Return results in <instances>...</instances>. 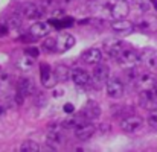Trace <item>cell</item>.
<instances>
[{"label": "cell", "mask_w": 157, "mask_h": 152, "mask_svg": "<svg viewBox=\"0 0 157 152\" xmlns=\"http://www.w3.org/2000/svg\"><path fill=\"white\" fill-rule=\"evenodd\" d=\"M75 46V37L67 34V32H61L56 35V53H64L69 49H72Z\"/></svg>", "instance_id": "9"}, {"label": "cell", "mask_w": 157, "mask_h": 152, "mask_svg": "<svg viewBox=\"0 0 157 152\" xmlns=\"http://www.w3.org/2000/svg\"><path fill=\"white\" fill-rule=\"evenodd\" d=\"M157 84L156 76L153 73H139L137 81H136V87L142 91V90H151L154 88Z\"/></svg>", "instance_id": "14"}, {"label": "cell", "mask_w": 157, "mask_h": 152, "mask_svg": "<svg viewBox=\"0 0 157 152\" xmlns=\"http://www.w3.org/2000/svg\"><path fill=\"white\" fill-rule=\"evenodd\" d=\"M40 75H41V84L46 87V88H52L55 87L59 81L56 78V73L52 72V69L49 67V64L43 62L40 64Z\"/></svg>", "instance_id": "7"}, {"label": "cell", "mask_w": 157, "mask_h": 152, "mask_svg": "<svg viewBox=\"0 0 157 152\" xmlns=\"http://www.w3.org/2000/svg\"><path fill=\"white\" fill-rule=\"evenodd\" d=\"M8 26H9V29H20L21 28V17H18V15L9 17Z\"/></svg>", "instance_id": "27"}, {"label": "cell", "mask_w": 157, "mask_h": 152, "mask_svg": "<svg viewBox=\"0 0 157 152\" xmlns=\"http://www.w3.org/2000/svg\"><path fill=\"white\" fill-rule=\"evenodd\" d=\"M81 113L86 116L87 120L93 122V120H96V119L101 116V106H99L95 101H89L86 105H84V108L81 109Z\"/></svg>", "instance_id": "18"}, {"label": "cell", "mask_w": 157, "mask_h": 152, "mask_svg": "<svg viewBox=\"0 0 157 152\" xmlns=\"http://www.w3.org/2000/svg\"><path fill=\"white\" fill-rule=\"evenodd\" d=\"M51 26H52L51 23L38 20V21H35V23L29 28L28 32H29L35 40H38V38H44V37L49 35V32H51Z\"/></svg>", "instance_id": "12"}, {"label": "cell", "mask_w": 157, "mask_h": 152, "mask_svg": "<svg viewBox=\"0 0 157 152\" xmlns=\"http://www.w3.org/2000/svg\"><path fill=\"white\" fill-rule=\"evenodd\" d=\"M84 122H87V119H86V116L82 114V113H79V114H70L61 125L66 128V129H70V128H73V129H76L79 125H82Z\"/></svg>", "instance_id": "19"}, {"label": "cell", "mask_w": 157, "mask_h": 152, "mask_svg": "<svg viewBox=\"0 0 157 152\" xmlns=\"http://www.w3.org/2000/svg\"><path fill=\"white\" fill-rule=\"evenodd\" d=\"M81 59L86 64L96 65L98 62H102V50L96 49V47H90V49H87V50H84L81 53Z\"/></svg>", "instance_id": "15"}, {"label": "cell", "mask_w": 157, "mask_h": 152, "mask_svg": "<svg viewBox=\"0 0 157 152\" xmlns=\"http://www.w3.org/2000/svg\"><path fill=\"white\" fill-rule=\"evenodd\" d=\"M43 47L48 52H55V49H56V37H48L43 41Z\"/></svg>", "instance_id": "26"}, {"label": "cell", "mask_w": 157, "mask_h": 152, "mask_svg": "<svg viewBox=\"0 0 157 152\" xmlns=\"http://www.w3.org/2000/svg\"><path fill=\"white\" fill-rule=\"evenodd\" d=\"M9 26H6V24H2L0 23V37H6L8 35V32H9V29H8Z\"/></svg>", "instance_id": "31"}, {"label": "cell", "mask_w": 157, "mask_h": 152, "mask_svg": "<svg viewBox=\"0 0 157 152\" xmlns=\"http://www.w3.org/2000/svg\"><path fill=\"white\" fill-rule=\"evenodd\" d=\"M37 3L48 12V11H53L58 5V0H37Z\"/></svg>", "instance_id": "25"}, {"label": "cell", "mask_w": 157, "mask_h": 152, "mask_svg": "<svg viewBox=\"0 0 157 152\" xmlns=\"http://www.w3.org/2000/svg\"><path fill=\"white\" fill-rule=\"evenodd\" d=\"M46 11L38 5V3H25L21 6V17L28 20H40Z\"/></svg>", "instance_id": "4"}, {"label": "cell", "mask_w": 157, "mask_h": 152, "mask_svg": "<svg viewBox=\"0 0 157 152\" xmlns=\"http://www.w3.org/2000/svg\"><path fill=\"white\" fill-rule=\"evenodd\" d=\"M147 123H148V126H150V128L157 129V109L150 111V114H148V119H147Z\"/></svg>", "instance_id": "28"}, {"label": "cell", "mask_w": 157, "mask_h": 152, "mask_svg": "<svg viewBox=\"0 0 157 152\" xmlns=\"http://www.w3.org/2000/svg\"><path fill=\"white\" fill-rule=\"evenodd\" d=\"M17 65H18V69H21V70H29V69H32V65H34V58L29 56V55H26V56L17 59Z\"/></svg>", "instance_id": "23"}, {"label": "cell", "mask_w": 157, "mask_h": 152, "mask_svg": "<svg viewBox=\"0 0 157 152\" xmlns=\"http://www.w3.org/2000/svg\"><path fill=\"white\" fill-rule=\"evenodd\" d=\"M95 132H96V126L90 120H87V122H84L82 125H79L75 129V137L78 140H81V142H86V140L92 139L95 135Z\"/></svg>", "instance_id": "11"}, {"label": "cell", "mask_w": 157, "mask_h": 152, "mask_svg": "<svg viewBox=\"0 0 157 152\" xmlns=\"http://www.w3.org/2000/svg\"><path fill=\"white\" fill-rule=\"evenodd\" d=\"M140 62L148 69H157V50L154 49H144L140 52Z\"/></svg>", "instance_id": "17"}, {"label": "cell", "mask_w": 157, "mask_h": 152, "mask_svg": "<svg viewBox=\"0 0 157 152\" xmlns=\"http://www.w3.org/2000/svg\"><path fill=\"white\" fill-rule=\"evenodd\" d=\"M139 103L142 108L148 109V111H153L157 109V95L154 91V88L151 90H142L140 95H139Z\"/></svg>", "instance_id": "8"}, {"label": "cell", "mask_w": 157, "mask_h": 152, "mask_svg": "<svg viewBox=\"0 0 157 152\" xmlns=\"http://www.w3.org/2000/svg\"><path fill=\"white\" fill-rule=\"evenodd\" d=\"M3 114H5V106L0 103V116H3Z\"/></svg>", "instance_id": "33"}, {"label": "cell", "mask_w": 157, "mask_h": 152, "mask_svg": "<svg viewBox=\"0 0 157 152\" xmlns=\"http://www.w3.org/2000/svg\"><path fill=\"white\" fill-rule=\"evenodd\" d=\"M64 113H66V114H72V113H75L73 105H72V103H66V105H64Z\"/></svg>", "instance_id": "32"}, {"label": "cell", "mask_w": 157, "mask_h": 152, "mask_svg": "<svg viewBox=\"0 0 157 152\" xmlns=\"http://www.w3.org/2000/svg\"><path fill=\"white\" fill-rule=\"evenodd\" d=\"M136 29H139L140 32L145 34H153L157 31V18L154 15H145L140 17L136 23Z\"/></svg>", "instance_id": "10"}, {"label": "cell", "mask_w": 157, "mask_h": 152, "mask_svg": "<svg viewBox=\"0 0 157 152\" xmlns=\"http://www.w3.org/2000/svg\"><path fill=\"white\" fill-rule=\"evenodd\" d=\"M20 151L21 152H38L40 151V145L35 143L34 140H26V142L21 143Z\"/></svg>", "instance_id": "24"}, {"label": "cell", "mask_w": 157, "mask_h": 152, "mask_svg": "<svg viewBox=\"0 0 157 152\" xmlns=\"http://www.w3.org/2000/svg\"><path fill=\"white\" fill-rule=\"evenodd\" d=\"M108 12L113 18H125L130 12V6L125 0H113L108 3Z\"/></svg>", "instance_id": "6"}, {"label": "cell", "mask_w": 157, "mask_h": 152, "mask_svg": "<svg viewBox=\"0 0 157 152\" xmlns=\"http://www.w3.org/2000/svg\"><path fill=\"white\" fill-rule=\"evenodd\" d=\"M124 49H125V44L119 40H113V41L105 43V50L111 58H117L124 52Z\"/></svg>", "instance_id": "20"}, {"label": "cell", "mask_w": 157, "mask_h": 152, "mask_svg": "<svg viewBox=\"0 0 157 152\" xmlns=\"http://www.w3.org/2000/svg\"><path fill=\"white\" fill-rule=\"evenodd\" d=\"M108 78H110L108 65H105L102 62H98L95 70H93V81H95V84L96 85H102V84H105L108 81Z\"/></svg>", "instance_id": "16"}, {"label": "cell", "mask_w": 157, "mask_h": 152, "mask_svg": "<svg viewBox=\"0 0 157 152\" xmlns=\"http://www.w3.org/2000/svg\"><path fill=\"white\" fill-rule=\"evenodd\" d=\"M137 6L142 12H150L151 11V0H137Z\"/></svg>", "instance_id": "29"}, {"label": "cell", "mask_w": 157, "mask_h": 152, "mask_svg": "<svg viewBox=\"0 0 157 152\" xmlns=\"http://www.w3.org/2000/svg\"><path fill=\"white\" fill-rule=\"evenodd\" d=\"M110 28H111V31H113L114 34H117V35H130V34L134 31L136 24L131 23V21L127 20V18H114V20L111 21Z\"/></svg>", "instance_id": "5"}, {"label": "cell", "mask_w": 157, "mask_h": 152, "mask_svg": "<svg viewBox=\"0 0 157 152\" xmlns=\"http://www.w3.org/2000/svg\"><path fill=\"white\" fill-rule=\"evenodd\" d=\"M25 53L29 55V56H32V58H37L40 52H38V49H35V47H28V49L25 50Z\"/></svg>", "instance_id": "30"}, {"label": "cell", "mask_w": 157, "mask_h": 152, "mask_svg": "<svg viewBox=\"0 0 157 152\" xmlns=\"http://www.w3.org/2000/svg\"><path fill=\"white\" fill-rule=\"evenodd\" d=\"M55 73H56V78H58L59 82H66V81H69V79L72 78V70H70L67 65H64V64L56 65Z\"/></svg>", "instance_id": "22"}, {"label": "cell", "mask_w": 157, "mask_h": 152, "mask_svg": "<svg viewBox=\"0 0 157 152\" xmlns=\"http://www.w3.org/2000/svg\"><path fill=\"white\" fill-rule=\"evenodd\" d=\"M70 79H72L73 84H75L76 87H79V88H86V87L90 85V82H92L90 75H89L86 70H82V69H73Z\"/></svg>", "instance_id": "13"}, {"label": "cell", "mask_w": 157, "mask_h": 152, "mask_svg": "<svg viewBox=\"0 0 157 152\" xmlns=\"http://www.w3.org/2000/svg\"><path fill=\"white\" fill-rule=\"evenodd\" d=\"M117 64L125 67V69H131V67H136L139 62H140V53L134 49H124V52L116 58Z\"/></svg>", "instance_id": "1"}, {"label": "cell", "mask_w": 157, "mask_h": 152, "mask_svg": "<svg viewBox=\"0 0 157 152\" xmlns=\"http://www.w3.org/2000/svg\"><path fill=\"white\" fill-rule=\"evenodd\" d=\"M142 126H144L142 117L134 116V114L133 116H127V117H124L121 120V128L127 134H136V132H139L142 129Z\"/></svg>", "instance_id": "2"}, {"label": "cell", "mask_w": 157, "mask_h": 152, "mask_svg": "<svg viewBox=\"0 0 157 152\" xmlns=\"http://www.w3.org/2000/svg\"><path fill=\"white\" fill-rule=\"evenodd\" d=\"M105 90H107V96L111 99H121L124 96L125 87L122 84V81H119L117 78H108V81L105 82Z\"/></svg>", "instance_id": "3"}, {"label": "cell", "mask_w": 157, "mask_h": 152, "mask_svg": "<svg viewBox=\"0 0 157 152\" xmlns=\"http://www.w3.org/2000/svg\"><path fill=\"white\" fill-rule=\"evenodd\" d=\"M154 91H156V95H157V84H156V87H154Z\"/></svg>", "instance_id": "34"}, {"label": "cell", "mask_w": 157, "mask_h": 152, "mask_svg": "<svg viewBox=\"0 0 157 152\" xmlns=\"http://www.w3.org/2000/svg\"><path fill=\"white\" fill-rule=\"evenodd\" d=\"M34 90L35 88H34V82H32L31 78H21L17 84V91H20L25 98L31 96L34 93Z\"/></svg>", "instance_id": "21"}]
</instances>
